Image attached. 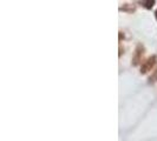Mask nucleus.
<instances>
[{
    "label": "nucleus",
    "mask_w": 157,
    "mask_h": 141,
    "mask_svg": "<svg viewBox=\"0 0 157 141\" xmlns=\"http://www.w3.org/2000/svg\"><path fill=\"white\" fill-rule=\"evenodd\" d=\"M149 80H150V82H152V81H156V80H157V69L155 70V73L149 78Z\"/></svg>",
    "instance_id": "5"
},
{
    "label": "nucleus",
    "mask_w": 157,
    "mask_h": 141,
    "mask_svg": "<svg viewBox=\"0 0 157 141\" xmlns=\"http://www.w3.org/2000/svg\"><path fill=\"white\" fill-rule=\"evenodd\" d=\"M155 16H156V19H157V10H156V12H155Z\"/></svg>",
    "instance_id": "6"
},
{
    "label": "nucleus",
    "mask_w": 157,
    "mask_h": 141,
    "mask_svg": "<svg viewBox=\"0 0 157 141\" xmlns=\"http://www.w3.org/2000/svg\"><path fill=\"white\" fill-rule=\"evenodd\" d=\"M120 11H128V12H133V11H135V6H131V5L127 4L125 6L120 7Z\"/></svg>",
    "instance_id": "4"
},
{
    "label": "nucleus",
    "mask_w": 157,
    "mask_h": 141,
    "mask_svg": "<svg viewBox=\"0 0 157 141\" xmlns=\"http://www.w3.org/2000/svg\"><path fill=\"white\" fill-rule=\"evenodd\" d=\"M155 64H156V57L152 55V57H150V58L142 65V67H141V73L144 74V73L149 72V70H151V68L154 67Z\"/></svg>",
    "instance_id": "1"
},
{
    "label": "nucleus",
    "mask_w": 157,
    "mask_h": 141,
    "mask_svg": "<svg viewBox=\"0 0 157 141\" xmlns=\"http://www.w3.org/2000/svg\"><path fill=\"white\" fill-rule=\"evenodd\" d=\"M141 4H142L145 8L151 10V8L154 7V5H155V0H142Z\"/></svg>",
    "instance_id": "3"
},
{
    "label": "nucleus",
    "mask_w": 157,
    "mask_h": 141,
    "mask_svg": "<svg viewBox=\"0 0 157 141\" xmlns=\"http://www.w3.org/2000/svg\"><path fill=\"white\" fill-rule=\"evenodd\" d=\"M144 53V47L142 45H138L137 48H136V52H135V55H133V59H132V64L136 66L139 64V61L142 60V55Z\"/></svg>",
    "instance_id": "2"
}]
</instances>
